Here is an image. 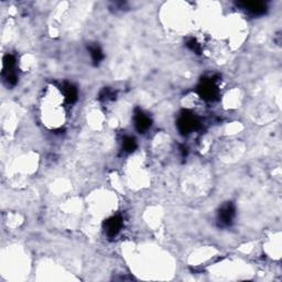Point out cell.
I'll use <instances>...</instances> for the list:
<instances>
[{
	"instance_id": "1",
	"label": "cell",
	"mask_w": 282,
	"mask_h": 282,
	"mask_svg": "<svg viewBox=\"0 0 282 282\" xmlns=\"http://www.w3.org/2000/svg\"><path fill=\"white\" fill-rule=\"evenodd\" d=\"M176 126H178V129L181 133L188 134L193 130L199 129L201 123L197 119V117L194 116V113L188 111H184L181 113L178 121H176Z\"/></svg>"
},
{
	"instance_id": "6",
	"label": "cell",
	"mask_w": 282,
	"mask_h": 282,
	"mask_svg": "<svg viewBox=\"0 0 282 282\" xmlns=\"http://www.w3.org/2000/svg\"><path fill=\"white\" fill-rule=\"evenodd\" d=\"M237 5L254 16H262L263 14H266L267 11L266 3L263 1H247V2L245 1V2H238Z\"/></svg>"
},
{
	"instance_id": "4",
	"label": "cell",
	"mask_w": 282,
	"mask_h": 282,
	"mask_svg": "<svg viewBox=\"0 0 282 282\" xmlns=\"http://www.w3.org/2000/svg\"><path fill=\"white\" fill-rule=\"evenodd\" d=\"M235 215H236V208H235V205L230 202H227L226 204H224L218 210V215H217V222L218 225L221 227H228L233 224Z\"/></svg>"
},
{
	"instance_id": "11",
	"label": "cell",
	"mask_w": 282,
	"mask_h": 282,
	"mask_svg": "<svg viewBox=\"0 0 282 282\" xmlns=\"http://www.w3.org/2000/svg\"><path fill=\"white\" fill-rule=\"evenodd\" d=\"M187 46L191 50V51H193L196 54H201L202 52V46L199 42L194 39V38H191V39H188L187 41Z\"/></svg>"
},
{
	"instance_id": "9",
	"label": "cell",
	"mask_w": 282,
	"mask_h": 282,
	"mask_svg": "<svg viewBox=\"0 0 282 282\" xmlns=\"http://www.w3.org/2000/svg\"><path fill=\"white\" fill-rule=\"evenodd\" d=\"M88 50H90L92 60L93 62H94V64L96 65L99 64V62L104 58L102 49H100L97 44H91L90 46H88Z\"/></svg>"
},
{
	"instance_id": "3",
	"label": "cell",
	"mask_w": 282,
	"mask_h": 282,
	"mask_svg": "<svg viewBox=\"0 0 282 282\" xmlns=\"http://www.w3.org/2000/svg\"><path fill=\"white\" fill-rule=\"evenodd\" d=\"M2 75L6 77V82L9 86H15L18 82V76L16 73V57L11 54H7L3 57Z\"/></svg>"
},
{
	"instance_id": "8",
	"label": "cell",
	"mask_w": 282,
	"mask_h": 282,
	"mask_svg": "<svg viewBox=\"0 0 282 282\" xmlns=\"http://www.w3.org/2000/svg\"><path fill=\"white\" fill-rule=\"evenodd\" d=\"M63 91H64V95L67 102L70 104H73L77 100V90L76 87L70 83H65L63 85Z\"/></svg>"
},
{
	"instance_id": "2",
	"label": "cell",
	"mask_w": 282,
	"mask_h": 282,
	"mask_svg": "<svg viewBox=\"0 0 282 282\" xmlns=\"http://www.w3.org/2000/svg\"><path fill=\"white\" fill-rule=\"evenodd\" d=\"M197 94L201 96V98L207 102H214L218 98L220 91L215 84V81L212 78H204L197 86Z\"/></svg>"
},
{
	"instance_id": "5",
	"label": "cell",
	"mask_w": 282,
	"mask_h": 282,
	"mask_svg": "<svg viewBox=\"0 0 282 282\" xmlns=\"http://www.w3.org/2000/svg\"><path fill=\"white\" fill-rule=\"evenodd\" d=\"M123 227V218L120 216H113L104 223L105 233L108 238H115Z\"/></svg>"
},
{
	"instance_id": "7",
	"label": "cell",
	"mask_w": 282,
	"mask_h": 282,
	"mask_svg": "<svg viewBox=\"0 0 282 282\" xmlns=\"http://www.w3.org/2000/svg\"><path fill=\"white\" fill-rule=\"evenodd\" d=\"M133 119H134V126H136V129L139 132H142V133L147 132V130L151 127V124H152L150 117L147 116L145 113H142L140 109H136Z\"/></svg>"
},
{
	"instance_id": "10",
	"label": "cell",
	"mask_w": 282,
	"mask_h": 282,
	"mask_svg": "<svg viewBox=\"0 0 282 282\" xmlns=\"http://www.w3.org/2000/svg\"><path fill=\"white\" fill-rule=\"evenodd\" d=\"M123 147H124L125 151H127V152H133V151L137 149L136 139L132 138V137H125L124 142H123Z\"/></svg>"
},
{
	"instance_id": "12",
	"label": "cell",
	"mask_w": 282,
	"mask_h": 282,
	"mask_svg": "<svg viewBox=\"0 0 282 282\" xmlns=\"http://www.w3.org/2000/svg\"><path fill=\"white\" fill-rule=\"evenodd\" d=\"M115 96H116V94L112 90H109V88H104V90L100 92V94H99V99H102V100L113 99L115 98Z\"/></svg>"
}]
</instances>
